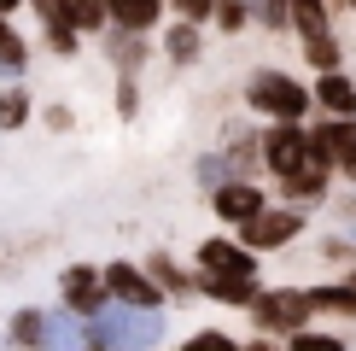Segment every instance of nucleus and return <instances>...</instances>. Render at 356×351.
<instances>
[{
  "instance_id": "nucleus-11",
  "label": "nucleus",
  "mask_w": 356,
  "mask_h": 351,
  "mask_svg": "<svg viewBox=\"0 0 356 351\" xmlns=\"http://www.w3.org/2000/svg\"><path fill=\"white\" fill-rule=\"evenodd\" d=\"M316 106L333 111V117H356V82L345 77V70H321V82H316Z\"/></svg>"
},
{
  "instance_id": "nucleus-32",
  "label": "nucleus",
  "mask_w": 356,
  "mask_h": 351,
  "mask_svg": "<svg viewBox=\"0 0 356 351\" xmlns=\"http://www.w3.org/2000/svg\"><path fill=\"white\" fill-rule=\"evenodd\" d=\"M350 281H356V275H350Z\"/></svg>"
},
{
  "instance_id": "nucleus-21",
  "label": "nucleus",
  "mask_w": 356,
  "mask_h": 351,
  "mask_svg": "<svg viewBox=\"0 0 356 351\" xmlns=\"http://www.w3.org/2000/svg\"><path fill=\"white\" fill-rule=\"evenodd\" d=\"M0 70H6V77H12V70H24V41L6 29V12H0Z\"/></svg>"
},
{
  "instance_id": "nucleus-18",
  "label": "nucleus",
  "mask_w": 356,
  "mask_h": 351,
  "mask_svg": "<svg viewBox=\"0 0 356 351\" xmlns=\"http://www.w3.org/2000/svg\"><path fill=\"white\" fill-rule=\"evenodd\" d=\"M58 12H65V18L70 24H76V29H99V24H106V0H65V6H58Z\"/></svg>"
},
{
  "instance_id": "nucleus-20",
  "label": "nucleus",
  "mask_w": 356,
  "mask_h": 351,
  "mask_svg": "<svg viewBox=\"0 0 356 351\" xmlns=\"http://www.w3.org/2000/svg\"><path fill=\"white\" fill-rule=\"evenodd\" d=\"M29 117V94L24 88H0V129H24Z\"/></svg>"
},
{
  "instance_id": "nucleus-17",
  "label": "nucleus",
  "mask_w": 356,
  "mask_h": 351,
  "mask_svg": "<svg viewBox=\"0 0 356 351\" xmlns=\"http://www.w3.org/2000/svg\"><path fill=\"white\" fill-rule=\"evenodd\" d=\"M304 58L316 70H339V41H333V29H321V36H304Z\"/></svg>"
},
{
  "instance_id": "nucleus-8",
  "label": "nucleus",
  "mask_w": 356,
  "mask_h": 351,
  "mask_svg": "<svg viewBox=\"0 0 356 351\" xmlns=\"http://www.w3.org/2000/svg\"><path fill=\"white\" fill-rule=\"evenodd\" d=\"M257 211H263V194H257V182L234 176V182H222V187H216V217H222V223H251Z\"/></svg>"
},
{
  "instance_id": "nucleus-26",
  "label": "nucleus",
  "mask_w": 356,
  "mask_h": 351,
  "mask_svg": "<svg viewBox=\"0 0 356 351\" xmlns=\"http://www.w3.org/2000/svg\"><path fill=\"white\" fill-rule=\"evenodd\" d=\"M135 106H140V100H135V70H123V82H117V111L135 117Z\"/></svg>"
},
{
  "instance_id": "nucleus-31",
  "label": "nucleus",
  "mask_w": 356,
  "mask_h": 351,
  "mask_svg": "<svg viewBox=\"0 0 356 351\" xmlns=\"http://www.w3.org/2000/svg\"><path fill=\"white\" fill-rule=\"evenodd\" d=\"M12 6H18V0H0V12H12Z\"/></svg>"
},
{
  "instance_id": "nucleus-4",
  "label": "nucleus",
  "mask_w": 356,
  "mask_h": 351,
  "mask_svg": "<svg viewBox=\"0 0 356 351\" xmlns=\"http://www.w3.org/2000/svg\"><path fill=\"white\" fill-rule=\"evenodd\" d=\"M309 141H316V153L327 158L333 170L356 176V117H333V111H327V123L309 129Z\"/></svg>"
},
{
  "instance_id": "nucleus-9",
  "label": "nucleus",
  "mask_w": 356,
  "mask_h": 351,
  "mask_svg": "<svg viewBox=\"0 0 356 351\" xmlns=\"http://www.w3.org/2000/svg\"><path fill=\"white\" fill-rule=\"evenodd\" d=\"M111 334H117V345H158L164 322L152 311H140V304H123V311H111Z\"/></svg>"
},
{
  "instance_id": "nucleus-22",
  "label": "nucleus",
  "mask_w": 356,
  "mask_h": 351,
  "mask_svg": "<svg viewBox=\"0 0 356 351\" xmlns=\"http://www.w3.org/2000/svg\"><path fill=\"white\" fill-rule=\"evenodd\" d=\"M152 275H158V287H164V292H193V281H187L181 270H175L164 252H152Z\"/></svg>"
},
{
  "instance_id": "nucleus-3",
  "label": "nucleus",
  "mask_w": 356,
  "mask_h": 351,
  "mask_svg": "<svg viewBox=\"0 0 356 351\" xmlns=\"http://www.w3.org/2000/svg\"><path fill=\"white\" fill-rule=\"evenodd\" d=\"M263 158L275 176H292L316 158V141H309V129H298V117H275V129L263 135Z\"/></svg>"
},
{
  "instance_id": "nucleus-13",
  "label": "nucleus",
  "mask_w": 356,
  "mask_h": 351,
  "mask_svg": "<svg viewBox=\"0 0 356 351\" xmlns=\"http://www.w3.org/2000/svg\"><path fill=\"white\" fill-rule=\"evenodd\" d=\"M309 304H316V311H333V316H356V281H345V287H309Z\"/></svg>"
},
{
  "instance_id": "nucleus-1",
  "label": "nucleus",
  "mask_w": 356,
  "mask_h": 351,
  "mask_svg": "<svg viewBox=\"0 0 356 351\" xmlns=\"http://www.w3.org/2000/svg\"><path fill=\"white\" fill-rule=\"evenodd\" d=\"M251 316H257V328L263 334H298L309 316H316V304H309V292H298V287H275V292H257L251 299Z\"/></svg>"
},
{
  "instance_id": "nucleus-29",
  "label": "nucleus",
  "mask_w": 356,
  "mask_h": 351,
  "mask_svg": "<svg viewBox=\"0 0 356 351\" xmlns=\"http://www.w3.org/2000/svg\"><path fill=\"white\" fill-rule=\"evenodd\" d=\"M199 182H211V187H222V158H199Z\"/></svg>"
},
{
  "instance_id": "nucleus-16",
  "label": "nucleus",
  "mask_w": 356,
  "mask_h": 351,
  "mask_svg": "<svg viewBox=\"0 0 356 351\" xmlns=\"http://www.w3.org/2000/svg\"><path fill=\"white\" fill-rule=\"evenodd\" d=\"M164 53L175 58V65H193V58H199V24H193V18L175 24L170 36H164Z\"/></svg>"
},
{
  "instance_id": "nucleus-10",
  "label": "nucleus",
  "mask_w": 356,
  "mask_h": 351,
  "mask_svg": "<svg viewBox=\"0 0 356 351\" xmlns=\"http://www.w3.org/2000/svg\"><path fill=\"white\" fill-rule=\"evenodd\" d=\"M199 270H222V275H257V252L234 240H204L199 246Z\"/></svg>"
},
{
  "instance_id": "nucleus-14",
  "label": "nucleus",
  "mask_w": 356,
  "mask_h": 351,
  "mask_svg": "<svg viewBox=\"0 0 356 351\" xmlns=\"http://www.w3.org/2000/svg\"><path fill=\"white\" fill-rule=\"evenodd\" d=\"M106 6H111V18H117V24L146 29V24H158V6H164V0H106Z\"/></svg>"
},
{
  "instance_id": "nucleus-27",
  "label": "nucleus",
  "mask_w": 356,
  "mask_h": 351,
  "mask_svg": "<svg viewBox=\"0 0 356 351\" xmlns=\"http://www.w3.org/2000/svg\"><path fill=\"white\" fill-rule=\"evenodd\" d=\"M228 345H234V340H228V334H216V328H211V334H193V340H187V351H228Z\"/></svg>"
},
{
  "instance_id": "nucleus-25",
  "label": "nucleus",
  "mask_w": 356,
  "mask_h": 351,
  "mask_svg": "<svg viewBox=\"0 0 356 351\" xmlns=\"http://www.w3.org/2000/svg\"><path fill=\"white\" fill-rule=\"evenodd\" d=\"M339 345H345L339 334H309V328L292 334V351H339Z\"/></svg>"
},
{
  "instance_id": "nucleus-7",
  "label": "nucleus",
  "mask_w": 356,
  "mask_h": 351,
  "mask_svg": "<svg viewBox=\"0 0 356 351\" xmlns=\"http://www.w3.org/2000/svg\"><path fill=\"white\" fill-rule=\"evenodd\" d=\"M106 292L117 304H140V311H158V281L152 275H140L135 263H111L106 270Z\"/></svg>"
},
{
  "instance_id": "nucleus-2",
  "label": "nucleus",
  "mask_w": 356,
  "mask_h": 351,
  "mask_svg": "<svg viewBox=\"0 0 356 351\" xmlns=\"http://www.w3.org/2000/svg\"><path fill=\"white\" fill-rule=\"evenodd\" d=\"M245 100H251V111H269V117H304L309 111V88H298L286 77V70H257L245 88Z\"/></svg>"
},
{
  "instance_id": "nucleus-24",
  "label": "nucleus",
  "mask_w": 356,
  "mask_h": 351,
  "mask_svg": "<svg viewBox=\"0 0 356 351\" xmlns=\"http://www.w3.org/2000/svg\"><path fill=\"white\" fill-rule=\"evenodd\" d=\"M211 18H216L222 29H240V24L251 18V0H216V6H211Z\"/></svg>"
},
{
  "instance_id": "nucleus-30",
  "label": "nucleus",
  "mask_w": 356,
  "mask_h": 351,
  "mask_svg": "<svg viewBox=\"0 0 356 351\" xmlns=\"http://www.w3.org/2000/svg\"><path fill=\"white\" fill-rule=\"evenodd\" d=\"M35 6H41V12H47V18H53V12H58V6H65V0H35Z\"/></svg>"
},
{
  "instance_id": "nucleus-19",
  "label": "nucleus",
  "mask_w": 356,
  "mask_h": 351,
  "mask_svg": "<svg viewBox=\"0 0 356 351\" xmlns=\"http://www.w3.org/2000/svg\"><path fill=\"white\" fill-rule=\"evenodd\" d=\"M12 340L18 345H47V316L41 311H18L12 316Z\"/></svg>"
},
{
  "instance_id": "nucleus-33",
  "label": "nucleus",
  "mask_w": 356,
  "mask_h": 351,
  "mask_svg": "<svg viewBox=\"0 0 356 351\" xmlns=\"http://www.w3.org/2000/svg\"><path fill=\"white\" fill-rule=\"evenodd\" d=\"M350 6H356V0H350Z\"/></svg>"
},
{
  "instance_id": "nucleus-28",
  "label": "nucleus",
  "mask_w": 356,
  "mask_h": 351,
  "mask_svg": "<svg viewBox=\"0 0 356 351\" xmlns=\"http://www.w3.org/2000/svg\"><path fill=\"white\" fill-rule=\"evenodd\" d=\"M175 6H181V18H193V24H199V18H211V6H216V0H175Z\"/></svg>"
},
{
  "instance_id": "nucleus-5",
  "label": "nucleus",
  "mask_w": 356,
  "mask_h": 351,
  "mask_svg": "<svg viewBox=\"0 0 356 351\" xmlns=\"http://www.w3.org/2000/svg\"><path fill=\"white\" fill-rule=\"evenodd\" d=\"M298 228H304V217H298V211H269V205H263L251 223H240V234H245L251 252H275V246H286Z\"/></svg>"
},
{
  "instance_id": "nucleus-12",
  "label": "nucleus",
  "mask_w": 356,
  "mask_h": 351,
  "mask_svg": "<svg viewBox=\"0 0 356 351\" xmlns=\"http://www.w3.org/2000/svg\"><path fill=\"white\" fill-rule=\"evenodd\" d=\"M199 287L204 292H211V299H222V304H251V299H257V275H222V270H204L199 275Z\"/></svg>"
},
{
  "instance_id": "nucleus-6",
  "label": "nucleus",
  "mask_w": 356,
  "mask_h": 351,
  "mask_svg": "<svg viewBox=\"0 0 356 351\" xmlns=\"http://www.w3.org/2000/svg\"><path fill=\"white\" fill-rule=\"evenodd\" d=\"M58 287H65V304H70V311H82V316L106 311V270H88V263H70Z\"/></svg>"
},
{
  "instance_id": "nucleus-15",
  "label": "nucleus",
  "mask_w": 356,
  "mask_h": 351,
  "mask_svg": "<svg viewBox=\"0 0 356 351\" xmlns=\"http://www.w3.org/2000/svg\"><path fill=\"white\" fill-rule=\"evenodd\" d=\"M106 47H111V58H117L123 70H135L140 58H146V47H140V29H129V24H117V29H111V41H106Z\"/></svg>"
},
{
  "instance_id": "nucleus-23",
  "label": "nucleus",
  "mask_w": 356,
  "mask_h": 351,
  "mask_svg": "<svg viewBox=\"0 0 356 351\" xmlns=\"http://www.w3.org/2000/svg\"><path fill=\"white\" fill-rule=\"evenodd\" d=\"M251 12H257V24H269V29L292 24V0H251Z\"/></svg>"
}]
</instances>
